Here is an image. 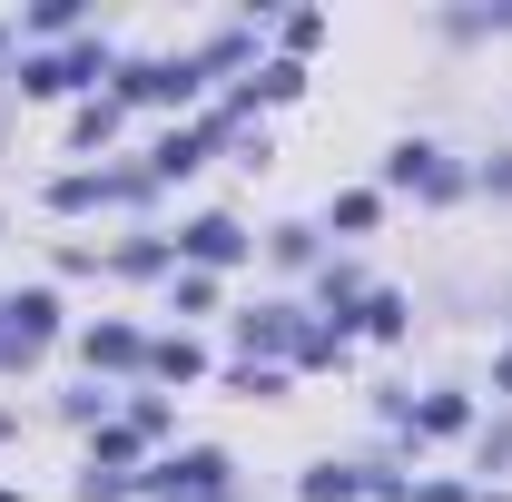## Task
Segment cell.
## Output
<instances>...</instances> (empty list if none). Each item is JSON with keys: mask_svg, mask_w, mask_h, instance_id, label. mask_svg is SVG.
Instances as JSON below:
<instances>
[{"mask_svg": "<svg viewBox=\"0 0 512 502\" xmlns=\"http://www.w3.org/2000/svg\"><path fill=\"white\" fill-rule=\"evenodd\" d=\"M69 79H99V40H89V50H69V60H30V69H20V89H30V99H60Z\"/></svg>", "mask_w": 512, "mask_h": 502, "instance_id": "cell-6", "label": "cell"}, {"mask_svg": "<svg viewBox=\"0 0 512 502\" xmlns=\"http://www.w3.org/2000/svg\"><path fill=\"white\" fill-rule=\"evenodd\" d=\"M178 247H188L197 266H237V256H247V227H237V217H197Z\"/></svg>", "mask_w": 512, "mask_h": 502, "instance_id": "cell-5", "label": "cell"}, {"mask_svg": "<svg viewBox=\"0 0 512 502\" xmlns=\"http://www.w3.org/2000/svg\"><path fill=\"white\" fill-rule=\"evenodd\" d=\"M138 483H148L158 502H217V493H227V453H207V443H197V453L158 463V473H138Z\"/></svg>", "mask_w": 512, "mask_h": 502, "instance_id": "cell-1", "label": "cell"}, {"mask_svg": "<svg viewBox=\"0 0 512 502\" xmlns=\"http://www.w3.org/2000/svg\"><path fill=\"white\" fill-rule=\"evenodd\" d=\"M296 89H306V69H296V60H276V69H266V79L247 89V99H296Z\"/></svg>", "mask_w": 512, "mask_h": 502, "instance_id": "cell-14", "label": "cell"}, {"mask_svg": "<svg viewBox=\"0 0 512 502\" xmlns=\"http://www.w3.org/2000/svg\"><path fill=\"white\" fill-rule=\"evenodd\" d=\"M355 325H365V335H404V296H365Z\"/></svg>", "mask_w": 512, "mask_h": 502, "instance_id": "cell-13", "label": "cell"}, {"mask_svg": "<svg viewBox=\"0 0 512 502\" xmlns=\"http://www.w3.org/2000/svg\"><path fill=\"white\" fill-rule=\"evenodd\" d=\"M414 424H424V434H463V424H473V404H463V394H424V404H414Z\"/></svg>", "mask_w": 512, "mask_h": 502, "instance_id": "cell-10", "label": "cell"}, {"mask_svg": "<svg viewBox=\"0 0 512 502\" xmlns=\"http://www.w3.org/2000/svg\"><path fill=\"white\" fill-rule=\"evenodd\" d=\"M493 384H503V394H512V355H503V365H493Z\"/></svg>", "mask_w": 512, "mask_h": 502, "instance_id": "cell-17", "label": "cell"}, {"mask_svg": "<svg viewBox=\"0 0 512 502\" xmlns=\"http://www.w3.org/2000/svg\"><path fill=\"white\" fill-rule=\"evenodd\" d=\"M0 434H10V414H0Z\"/></svg>", "mask_w": 512, "mask_h": 502, "instance_id": "cell-18", "label": "cell"}, {"mask_svg": "<svg viewBox=\"0 0 512 502\" xmlns=\"http://www.w3.org/2000/svg\"><path fill=\"white\" fill-rule=\"evenodd\" d=\"M384 178H394V188H424V197H453V188H463V178H453V168L424 148V138H404V148L384 158Z\"/></svg>", "mask_w": 512, "mask_h": 502, "instance_id": "cell-3", "label": "cell"}, {"mask_svg": "<svg viewBox=\"0 0 512 502\" xmlns=\"http://www.w3.org/2000/svg\"><path fill=\"white\" fill-rule=\"evenodd\" d=\"M109 138H119V99H89L79 109V148H109Z\"/></svg>", "mask_w": 512, "mask_h": 502, "instance_id": "cell-12", "label": "cell"}, {"mask_svg": "<svg viewBox=\"0 0 512 502\" xmlns=\"http://www.w3.org/2000/svg\"><path fill=\"white\" fill-rule=\"evenodd\" d=\"M0 502H20V493H0Z\"/></svg>", "mask_w": 512, "mask_h": 502, "instance_id": "cell-19", "label": "cell"}, {"mask_svg": "<svg viewBox=\"0 0 512 502\" xmlns=\"http://www.w3.org/2000/svg\"><path fill=\"white\" fill-rule=\"evenodd\" d=\"M414 502H463V493H453V483H434V493H414Z\"/></svg>", "mask_w": 512, "mask_h": 502, "instance_id": "cell-16", "label": "cell"}, {"mask_svg": "<svg viewBox=\"0 0 512 502\" xmlns=\"http://www.w3.org/2000/svg\"><path fill=\"white\" fill-rule=\"evenodd\" d=\"M237 345H247V365L256 355H286V345H306V325L286 306H256V315H237Z\"/></svg>", "mask_w": 512, "mask_h": 502, "instance_id": "cell-4", "label": "cell"}, {"mask_svg": "<svg viewBox=\"0 0 512 502\" xmlns=\"http://www.w3.org/2000/svg\"><path fill=\"white\" fill-rule=\"evenodd\" d=\"M89 365H148V345L128 325H89Z\"/></svg>", "mask_w": 512, "mask_h": 502, "instance_id": "cell-9", "label": "cell"}, {"mask_svg": "<svg viewBox=\"0 0 512 502\" xmlns=\"http://www.w3.org/2000/svg\"><path fill=\"white\" fill-rule=\"evenodd\" d=\"M128 99L188 109V99H197V60H138V69H119V109H128Z\"/></svg>", "mask_w": 512, "mask_h": 502, "instance_id": "cell-2", "label": "cell"}, {"mask_svg": "<svg viewBox=\"0 0 512 502\" xmlns=\"http://www.w3.org/2000/svg\"><path fill=\"white\" fill-rule=\"evenodd\" d=\"M148 365H158V375H168V384H188V375H207V355H197L188 335H168V345H158V355H148Z\"/></svg>", "mask_w": 512, "mask_h": 502, "instance_id": "cell-11", "label": "cell"}, {"mask_svg": "<svg viewBox=\"0 0 512 502\" xmlns=\"http://www.w3.org/2000/svg\"><path fill=\"white\" fill-rule=\"evenodd\" d=\"M197 158H207V138H197V128H168V138H158V158H148V178H188Z\"/></svg>", "mask_w": 512, "mask_h": 502, "instance_id": "cell-7", "label": "cell"}, {"mask_svg": "<svg viewBox=\"0 0 512 502\" xmlns=\"http://www.w3.org/2000/svg\"><path fill=\"white\" fill-rule=\"evenodd\" d=\"M296 493H306V502H355V493H365V473H355V463H316Z\"/></svg>", "mask_w": 512, "mask_h": 502, "instance_id": "cell-8", "label": "cell"}, {"mask_svg": "<svg viewBox=\"0 0 512 502\" xmlns=\"http://www.w3.org/2000/svg\"><path fill=\"white\" fill-rule=\"evenodd\" d=\"M237 384H247L256 404H276V394H286V375H276V365H237Z\"/></svg>", "mask_w": 512, "mask_h": 502, "instance_id": "cell-15", "label": "cell"}]
</instances>
